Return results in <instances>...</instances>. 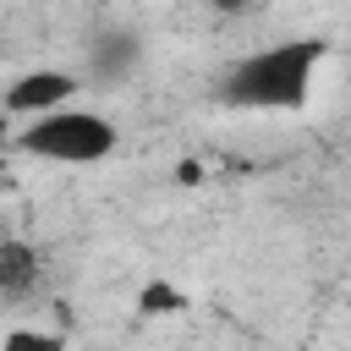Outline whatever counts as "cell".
Segmentation results:
<instances>
[{
    "instance_id": "8992f818",
    "label": "cell",
    "mask_w": 351,
    "mask_h": 351,
    "mask_svg": "<svg viewBox=\"0 0 351 351\" xmlns=\"http://www.w3.org/2000/svg\"><path fill=\"white\" fill-rule=\"evenodd\" d=\"M137 313H143V318L186 313V291H181L176 280H143V285H137Z\"/></svg>"
},
{
    "instance_id": "ba28073f",
    "label": "cell",
    "mask_w": 351,
    "mask_h": 351,
    "mask_svg": "<svg viewBox=\"0 0 351 351\" xmlns=\"http://www.w3.org/2000/svg\"><path fill=\"white\" fill-rule=\"evenodd\" d=\"M208 5H214V11H225V16H236V11H247L252 0H208Z\"/></svg>"
},
{
    "instance_id": "5b68a950",
    "label": "cell",
    "mask_w": 351,
    "mask_h": 351,
    "mask_svg": "<svg viewBox=\"0 0 351 351\" xmlns=\"http://www.w3.org/2000/svg\"><path fill=\"white\" fill-rule=\"evenodd\" d=\"M44 285V252L22 236H0V302H33Z\"/></svg>"
},
{
    "instance_id": "7a4b0ae2",
    "label": "cell",
    "mask_w": 351,
    "mask_h": 351,
    "mask_svg": "<svg viewBox=\"0 0 351 351\" xmlns=\"http://www.w3.org/2000/svg\"><path fill=\"white\" fill-rule=\"evenodd\" d=\"M16 148H22L27 159H44V165H71V170H88V165H104V159L121 148V126H115L104 110L66 104V110H49V115L22 121Z\"/></svg>"
},
{
    "instance_id": "6da1fadb",
    "label": "cell",
    "mask_w": 351,
    "mask_h": 351,
    "mask_svg": "<svg viewBox=\"0 0 351 351\" xmlns=\"http://www.w3.org/2000/svg\"><path fill=\"white\" fill-rule=\"evenodd\" d=\"M324 55H329L324 38L258 44L241 60H230V71L219 77V99L230 110H252V115H302L313 104V82H318Z\"/></svg>"
},
{
    "instance_id": "277c9868",
    "label": "cell",
    "mask_w": 351,
    "mask_h": 351,
    "mask_svg": "<svg viewBox=\"0 0 351 351\" xmlns=\"http://www.w3.org/2000/svg\"><path fill=\"white\" fill-rule=\"evenodd\" d=\"M143 66V33L137 27H104L88 38V82H121Z\"/></svg>"
},
{
    "instance_id": "52a82bcc",
    "label": "cell",
    "mask_w": 351,
    "mask_h": 351,
    "mask_svg": "<svg viewBox=\"0 0 351 351\" xmlns=\"http://www.w3.org/2000/svg\"><path fill=\"white\" fill-rule=\"evenodd\" d=\"M0 351H66V335L60 329H33V324H16L0 335Z\"/></svg>"
},
{
    "instance_id": "3957f363",
    "label": "cell",
    "mask_w": 351,
    "mask_h": 351,
    "mask_svg": "<svg viewBox=\"0 0 351 351\" xmlns=\"http://www.w3.org/2000/svg\"><path fill=\"white\" fill-rule=\"evenodd\" d=\"M77 88H82L77 71H66V66H33V71L11 77V88H5V115L33 121V115H49V110H66V104L77 99Z\"/></svg>"
}]
</instances>
